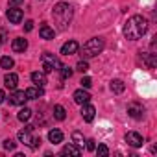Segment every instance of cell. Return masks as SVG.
I'll return each mask as SVG.
<instances>
[{
	"instance_id": "obj_1",
	"label": "cell",
	"mask_w": 157,
	"mask_h": 157,
	"mask_svg": "<svg viewBox=\"0 0 157 157\" xmlns=\"http://www.w3.org/2000/svg\"><path fill=\"white\" fill-rule=\"evenodd\" d=\"M148 30V21L142 15H133L128 19V22L124 24V35L129 41H137L140 39Z\"/></svg>"
},
{
	"instance_id": "obj_2",
	"label": "cell",
	"mask_w": 157,
	"mask_h": 157,
	"mask_svg": "<svg viewBox=\"0 0 157 157\" xmlns=\"http://www.w3.org/2000/svg\"><path fill=\"white\" fill-rule=\"evenodd\" d=\"M52 15H54L56 24H59L61 30H67V26L72 21V6L68 2H57L52 10Z\"/></svg>"
},
{
	"instance_id": "obj_3",
	"label": "cell",
	"mask_w": 157,
	"mask_h": 157,
	"mask_svg": "<svg viewBox=\"0 0 157 157\" xmlns=\"http://www.w3.org/2000/svg\"><path fill=\"white\" fill-rule=\"evenodd\" d=\"M104 46H105V43H104L102 37H93V39H89V41L83 44L82 56H83V57H94V56H98V54L104 50Z\"/></svg>"
},
{
	"instance_id": "obj_4",
	"label": "cell",
	"mask_w": 157,
	"mask_h": 157,
	"mask_svg": "<svg viewBox=\"0 0 157 157\" xmlns=\"http://www.w3.org/2000/svg\"><path fill=\"white\" fill-rule=\"evenodd\" d=\"M41 59H43V72H44V74H50L52 70H59V68H61L59 59H57L54 54H50V52H44Z\"/></svg>"
},
{
	"instance_id": "obj_5",
	"label": "cell",
	"mask_w": 157,
	"mask_h": 157,
	"mask_svg": "<svg viewBox=\"0 0 157 157\" xmlns=\"http://www.w3.org/2000/svg\"><path fill=\"white\" fill-rule=\"evenodd\" d=\"M6 17H8V21H10L11 24H19V22L22 21V10H19L17 6H10Z\"/></svg>"
},
{
	"instance_id": "obj_6",
	"label": "cell",
	"mask_w": 157,
	"mask_h": 157,
	"mask_svg": "<svg viewBox=\"0 0 157 157\" xmlns=\"http://www.w3.org/2000/svg\"><path fill=\"white\" fill-rule=\"evenodd\" d=\"M32 131H33V126H26L24 129H21V131H19V135H17V137H19V140H21L22 144H28V146H30V144H32V140H33Z\"/></svg>"
},
{
	"instance_id": "obj_7",
	"label": "cell",
	"mask_w": 157,
	"mask_h": 157,
	"mask_svg": "<svg viewBox=\"0 0 157 157\" xmlns=\"http://www.w3.org/2000/svg\"><path fill=\"white\" fill-rule=\"evenodd\" d=\"M126 142L133 148H139V146H142V137L137 131H128L126 133Z\"/></svg>"
},
{
	"instance_id": "obj_8",
	"label": "cell",
	"mask_w": 157,
	"mask_h": 157,
	"mask_svg": "<svg viewBox=\"0 0 157 157\" xmlns=\"http://www.w3.org/2000/svg\"><path fill=\"white\" fill-rule=\"evenodd\" d=\"M128 115L131 117V118H142V115H144V107L140 105V104H129L128 105Z\"/></svg>"
},
{
	"instance_id": "obj_9",
	"label": "cell",
	"mask_w": 157,
	"mask_h": 157,
	"mask_svg": "<svg viewBox=\"0 0 157 157\" xmlns=\"http://www.w3.org/2000/svg\"><path fill=\"white\" fill-rule=\"evenodd\" d=\"M94 113H96V109H94L89 102L82 105V117H83L85 122H93V120H94Z\"/></svg>"
},
{
	"instance_id": "obj_10",
	"label": "cell",
	"mask_w": 157,
	"mask_h": 157,
	"mask_svg": "<svg viewBox=\"0 0 157 157\" xmlns=\"http://www.w3.org/2000/svg\"><path fill=\"white\" fill-rule=\"evenodd\" d=\"M72 98H74V102H76V104L83 105V104H87V102L91 100V94H89L87 91H83V89H78V91L72 94Z\"/></svg>"
},
{
	"instance_id": "obj_11",
	"label": "cell",
	"mask_w": 157,
	"mask_h": 157,
	"mask_svg": "<svg viewBox=\"0 0 157 157\" xmlns=\"http://www.w3.org/2000/svg\"><path fill=\"white\" fill-rule=\"evenodd\" d=\"M26 100H28V98H26V93H24V91H15V93L10 96V104H11V105H24Z\"/></svg>"
},
{
	"instance_id": "obj_12",
	"label": "cell",
	"mask_w": 157,
	"mask_h": 157,
	"mask_svg": "<svg viewBox=\"0 0 157 157\" xmlns=\"http://www.w3.org/2000/svg\"><path fill=\"white\" fill-rule=\"evenodd\" d=\"M4 83H6V87H8L10 91H15V89H17V83H19V76L13 74V72H8L6 78H4Z\"/></svg>"
},
{
	"instance_id": "obj_13",
	"label": "cell",
	"mask_w": 157,
	"mask_h": 157,
	"mask_svg": "<svg viewBox=\"0 0 157 157\" xmlns=\"http://www.w3.org/2000/svg\"><path fill=\"white\" fill-rule=\"evenodd\" d=\"M78 48H80V44H78L76 41H68V43H65L61 46V54L63 56H72V54L78 52Z\"/></svg>"
},
{
	"instance_id": "obj_14",
	"label": "cell",
	"mask_w": 157,
	"mask_h": 157,
	"mask_svg": "<svg viewBox=\"0 0 157 157\" xmlns=\"http://www.w3.org/2000/svg\"><path fill=\"white\" fill-rule=\"evenodd\" d=\"M39 33H41V37L43 39H46V41H50V39H54V35H56V32H54V28H50L48 24H41V28H39Z\"/></svg>"
},
{
	"instance_id": "obj_15",
	"label": "cell",
	"mask_w": 157,
	"mask_h": 157,
	"mask_svg": "<svg viewBox=\"0 0 157 157\" xmlns=\"http://www.w3.org/2000/svg\"><path fill=\"white\" fill-rule=\"evenodd\" d=\"M11 48H13V52H24L28 48V41L22 39V37H17V39H13Z\"/></svg>"
},
{
	"instance_id": "obj_16",
	"label": "cell",
	"mask_w": 157,
	"mask_h": 157,
	"mask_svg": "<svg viewBox=\"0 0 157 157\" xmlns=\"http://www.w3.org/2000/svg\"><path fill=\"white\" fill-rule=\"evenodd\" d=\"M61 153L63 155H80L82 153V148L80 146H76V144H67V146H63V150H61Z\"/></svg>"
},
{
	"instance_id": "obj_17",
	"label": "cell",
	"mask_w": 157,
	"mask_h": 157,
	"mask_svg": "<svg viewBox=\"0 0 157 157\" xmlns=\"http://www.w3.org/2000/svg\"><path fill=\"white\" fill-rule=\"evenodd\" d=\"M32 82H33L37 87H43V85L46 83V76H44V72H39V70L32 72Z\"/></svg>"
},
{
	"instance_id": "obj_18",
	"label": "cell",
	"mask_w": 157,
	"mask_h": 157,
	"mask_svg": "<svg viewBox=\"0 0 157 157\" xmlns=\"http://www.w3.org/2000/svg\"><path fill=\"white\" fill-rule=\"evenodd\" d=\"M24 93H26V98L28 100H35V98H41L43 96V87H30Z\"/></svg>"
},
{
	"instance_id": "obj_19",
	"label": "cell",
	"mask_w": 157,
	"mask_h": 157,
	"mask_svg": "<svg viewBox=\"0 0 157 157\" xmlns=\"http://www.w3.org/2000/svg\"><path fill=\"white\" fill-rule=\"evenodd\" d=\"M48 140H50L52 144H59V142L63 140V133H61L59 129H50V131H48Z\"/></svg>"
},
{
	"instance_id": "obj_20",
	"label": "cell",
	"mask_w": 157,
	"mask_h": 157,
	"mask_svg": "<svg viewBox=\"0 0 157 157\" xmlns=\"http://www.w3.org/2000/svg\"><path fill=\"white\" fill-rule=\"evenodd\" d=\"M142 61L146 65V68H153L157 65V59H155V54H142Z\"/></svg>"
},
{
	"instance_id": "obj_21",
	"label": "cell",
	"mask_w": 157,
	"mask_h": 157,
	"mask_svg": "<svg viewBox=\"0 0 157 157\" xmlns=\"http://www.w3.org/2000/svg\"><path fill=\"white\" fill-rule=\"evenodd\" d=\"M124 89H126V85H124L122 80H113V82H111V91H113L115 94H122Z\"/></svg>"
},
{
	"instance_id": "obj_22",
	"label": "cell",
	"mask_w": 157,
	"mask_h": 157,
	"mask_svg": "<svg viewBox=\"0 0 157 157\" xmlns=\"http://www.w3.org/2000/svg\"><path fill=\"white\" fill-rule=\"evenodd\" d=\"M54 117H56V120H65V117H67L65 107L63 105H54Z\"/></svg>"
},
{
	"instance_id": "obj_23",
	"label": "cell",
	"mask_w": 157,
	"mask_h": 157,
	"mask_svg": "<svg viewBox=\"0 0 157 157\" xmlns=\"http://www.w3.org/2000/svg\"><path fill=\"white\" fill-rule=\"evenodd\" d=\"M17 118H19L21 122H28V120L32 118V111H30L28 107H24V109H21V111H19V115H17Z\"/></svg>"
},
{
	"instance_id": "obj_24",
	"label": "cell",
	"mask_w": 157,
	"mask_h": 157,
	"mask_svg": "<svg viewBox=\"0 0 157 157\" xmlns=\"http://www.w3.org/2000/svg\"><path fill=\"white\" fill-rule=\"evenodd\" d=\"M15 65V61L10 57V56H4V57H0V67L2 68H11Z\"/></svg>"
},
{
	"instance_id": "obj_25",
	"label": "cell",
	"mask_w": 157,
	"mask_h": 157,
	"mask_svg": "<svg viewBox=\"0 0 157 157\" xmlns=\"http://www.w3.org/2000/svg\"><path fill=\"white\" fill-rule=\"evenodd\" d=\"M72 140H74L76 146H80V148L83 146V135H82L80 131H74V133H72Z\"/></svg>"
},
{
	"instance_id": "obj_26",
	"label": "cell",
	"mask_w": 157,
	"mask_h": 157,
	"mask_svg": "<svg viewBox=\"0 0 157 157\" xmlns=\"http://www.w3.org/2000/svg\"><path fill=\"white\" fill-rule=\"evenodd\" d=\"M94 150H96V153H98L100 157H107V155H109V148H107L105 144H100V146L94 148Z\"/></svg>"
},
{
	"instance_id": "obj_27",
	"label": "cell",
	"mask_w": 157,
	"mask_h": 157,
	"mask_svg": "<svg viewBox=\"0 0 157 157\" xmlns=\"http://www.w3.org/2000/svg\"><path fill=\"white\" fill-rule=\"evenodd\" d=\"M59 70H61V78H63V80H68V78L72 76V68L70 67H61Z\"/></svg>"
},
{
	"instance_id": "obj_28",
	"label": "cell",
	"mask_w": 157,
	"mask_h": 157,
	"mask_svg": "<svg viewBox=\"0 0 157 157\" xmlns=\"http://www.w3.org/2000/svg\"><path fill=\"white\" fill-rule=\"evenodd\" d=\"M15 146H17V142H15V140H11V139H8V140H4V148H6L8 151H11V150H15Z\"/></svg>"
},
{
	"instance_id": "obj_29",
	"label": "cell",
	"mask_w": 157,
	"mask_h": 157,
	"mask_svg": "<svg viewBox=\"0 0 157 157\" xmlns=\"http://www.w3.org/2000/svg\"><path fill=\"white\" fill-rule=\"evenodd\" d=\"M76 70H80V72H87L89 70V65H87V61H80L76 65Z\"/></svg>"
},
{
	"instance_id": "obj_30",
	"label": "cell",
	"mask_w": 157,
	"mask_h": 157,
	"mask_svg": "<svg viewBox=\"0 0 157 157\" xmlns=\"http://www.w3.org/2000/svg\"><path fill=\"white\" fill-rule=\"evenodd\" d=\"M39 146H41V137H33V140H32L30 148H32V150H37Z\"/></svg>"
},
{
	"instance_id": "obj_31",
	"label": "cell",
	"mask_w": 157,
	"mask_h": 157,
	"mask_svg": "<svg viewBox=\"0 0 157 157\" xmlns=\"http://www.w3.org/2000/svg\"><path fill=\"white\" fill-rule=\"evenodd\" d=\"M6 41H8V32L4 28H0V44H4Z\"/></svg>"
},
{
	"instance_id": "obj_32",
	"label": "cell",
	"mask_w": 157,
	"mask_h": 157,
	"mask_svg": "<svg viewBox=\"0 0 157 157\" xmlns=\"http://www.w3.org/2000/svg\"><path fill=\"white\" fill-rule=\"evenodd\" d=\"M93 85V82H91V78H83V80H82V87L83 89H89Z\"/></svg>"
},
{
	"instance_id": "obj_33",
	"label": "cell",
	"mask_w": 157,
	"mask_h": 157,
	"mask_svg": "<svg viewBox=\"0 0 157 157\" xmlns=\"http://www.w3.org/2000/svg\"><path fill=\"white\" fill-rule=\"evenodd\" d=\"M32 30H33V22H32V21H28V22L24 24V32H32Z\"/></svg>"
},
{
	"instance_id": "obj_34",
	"label": "cell",
	"mask_w": 157,
	"mask_h": 157,
	"mask_svg": "<svg viewBox=\"0 0 157 157\" xmlns=\"http://www.w3.org/2000/svg\"><path fill=\"white\" fill-rule=\"evenodd\" d=\"M94 148H96V144H94V140H93V139H89V140H87V150H91V151H93Z\"/></svg>"
},
{
	"instance_id": "obj_35",
	"label": "cell",
	"mask_w": 157,
	"mask_h": 157,
	"mask_svg": "<svg viewBox=\"0 0 157 157\" xmlns=\"http://www.w3.org/2000/svg\"><path fill=\"white\" fill-rule=\"evenodd\" d=\"M22 2H24V0H10V6H19Z\"/></svg>"
},
{
	"instance_id": "obj_36",
	"label": "cell",
	"mask_w": 157,
	"mask_h": 157,
	"mask_svg": "<svg viewBox=\"0 0 157 157\" xmlns=\"http://www.w3.org/2000/svg\"><path fill=\"white\" fill-rule=\"evenodd\" d=\"M4 98H6V96H4V91H2V89H0V104H2V102H4Z\"/></svg>"
}]
</instances>
